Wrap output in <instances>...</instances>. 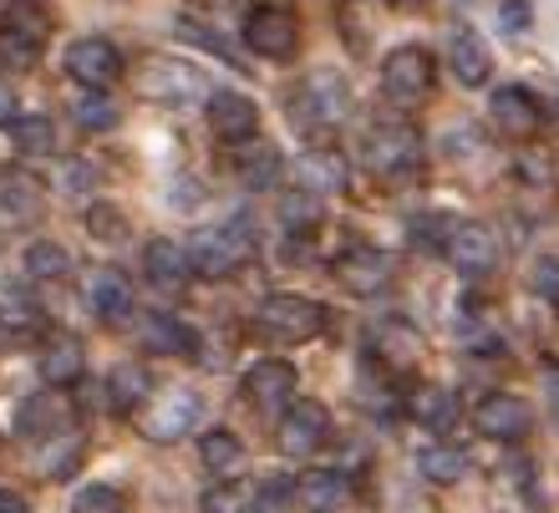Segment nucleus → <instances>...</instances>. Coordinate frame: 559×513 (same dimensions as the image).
<instances>
[{
    "instance_id": "1",
    "label": "nucleus",
    "mask_w": 559,
    "mask_h": 513,
    "mask_svg": "<svg viewBox=\"0 0 559 513\" xmlns=\"http://www.w3.org/2000/svg\"><path fill=\"white\" fill-rule=\"evenodd\" d=\"M346 118H352V87L336 72H310L290 97V122L306 138H331Z\"/></svg>"
},
{
    "instance_id": "2",
    "label": "nucleus",
    "mask_w": 559,
    "mask_h": 513,
    "mask_svg": "<svg viewBox=\"0 0 559 513\" xmlns=\"http://www.w3.org/2000/svg\"><path fill=\"white\" fill-rule=\"evenodd\" d=\"M361 158H367V168L377 178H386V183H397V178H413L417 168H423V132L413 128V122H371L367 132H361Z\"/></svg>"
},
{
    "instance_id": "3",
    "label": "nucleus",
    "mask_w": 559,
    "mask_h": 513,
    "mask_svg": "<svg viewBox=\"0 0 559 513\" xmlns=\"http://www.w3.org/2000/svg\"><path fill=\"white\" fill-rule=\"evenodd\" d=\"M250 260H254L250 219H229V224H219V229H204V235H193V244H189V270L204 279H229Z\"/></svg>"
},
{
    "instance_id": "4",
    "label": "nucleus",
    "mask_w": 559,
    "mask_h": 513,
    "mask_svg": "<svg viewBox=\"0 0 559 513\" xmlns=\"http://www.w3.org/2000/svg\"><path fill=\"white\" fill-rule=\"evenodd\" d=\"M331 321V310L310 295H265L260 310H254V325L265 331L280 346H300V341H316Z\"/></svg>"
},
{
    "instance_id": "5",
    "label": "nucleus",
    "mask_w": 559,
    "mask_h": 513,
    "mask_svg": "<svg viewBox=\"0 0 559 513\" xmlns=\"http://www.w3.org/2000/svg\"><path fill=\"white\" fill-rule=\"evenodd\" d=\"M432 76H438V61H432L427 46H397V51H386V61H382L386 103L417 107L427 92H432Z\"/></svg>"
},
{
    "instance_id": "6",
    "label": "nucleus",
    "mask_w": 559,
    "mask_h": 513,
    "mask_svg": "<svg viewBox=\"0 0 559 513\" xmlns=\"http://www.w3.org/2000/svg\"><path fill=\"white\" fill-rule=\"evenodd\" d=\"M442 254L463 279H488L499 270V239L478 219H453L448 239H442Z\"/></svg>"
},
{
    "instance_id": "7",
    "label": "nucleus",
    "mask_w": 559,
    "mask_h": 513,
    "mask_svg": "<svg viewBox=\"0 0 559 513\" xmlns=\"http://www.w3.org/2000/svg\"><path fill=\"white\" fill-rule=\"evenodd\" d=\"M331 275H336V285H341L346 295H356V300H377V295L392 290V279H397V264H392V254L371 250V244H352L346 254H336Z\"/></svg>"
},
{
    "instance_id": "8",
    "label": "nucleus",
    "mask_w": 559,
    "mask_h": 513,
    "mask_svg": "<svg viewBox=\"0 0 559 513\" xmlns=\"http://www.w3.org/2000/svg\"><path fill=\"white\" fill-rule=\"evenodd\" d=\"M245 46L265 61H290L300 51V15L290 5H260L245 15Z\"/></svg>"
},
{
    "instance_id": "9",
    "label": "nucleus",
    "mask_w": 559,
    "mask_h": 513,
    "mask_svg": "<svg viewBox=\"0 0 559 513\" xmlns=\"http://www.w3.org/2000/svg\"><path fill=\"white\" fill-rule=\"evenodd\" d=\"M67 76L82 92H107L122 76V51L107 36H82L67 46Z\"/></svg>"
},
{
    "instance_id": "10",
    "label": "nucleus",
    "mask_w": 559,
    "mask_h": 513,
    "mask_svg": "<svg viewBox=\"0 0 559 513\" xmlns=\"http://www.w3.org/2000/svg\"><path fill=\"white\" fill-rule=\"evenodd\" d=\"M325 438H331V411H325L321 402L300 396V402H290V407L280 411L275 442H280V453L285 457H310Z\"/></svg>"
},
{
    "instance_id": "11",
    "label": "nucleus",
    "mask_w": 559,
    "mask_h": 513,
    "mask_svg": "<svg viewBox=\"0 0 559 513\" xmlns=\"http://www.w3.org/2000/svg\"><path fill=\"white\" fill-rule=\"evenodd\" d=\"M473 427H478L488 442H524L534 432V407L514 392H488L484 402L473 407Z\"/></svg>"
},
{
    "instance_id": "12",
    "label": "nucleus",
    "mask_w": 559,
    "mask_h": 513,
    "mask_svg": "<svg viewBox=\"0 0 559 513\" xmlns=\"http://www.w3.org/2000/svg\"><path fill=\"white\" fill-rule=\"evenodd\" d=\"M138 92L153 103H193L204 92V72L178 57H147L138 72Z\"/></svg>"
},
{
    "instance_id": "13",
    "label": "nucleus",
    "mask_w": 559,
    "mask_h": 513,
    "mask_svg": "<svg viewBox=\"0 0 559 513\" xmlns=\"http://www.w3.org/2000/svg\"><path fill=\"white\" fill-rule=\"evenodd\" d=\"M488 122H493V132L509 138V143H530L534 132L545 128V107L524 87H499L488 97Z\"/></svg>"
},
{
    "instance_id": "14",
    "label": "nucleus",
    "mask_w": 559,
    "mask_h": 513,
    "mask_svg": "<svg viewBox=\"0 0 559 513\" xmlns=\"http://www.w3.org/2000/svg\"><path fill=\"white\" fill-rule=\"evenodd\" d=\"M46 46V15H36L31 5H15L11 15H0V67L21 72L41 57Z\"/></svg>"
},
{
    "instance_id": "15",
    "label": "nucleus",
    "mask_w": 559,
    "mask_h": 513,
    "mask_svg": "<svg viewBox=\"0 0 559 513\" xmlns=\"http://www.w3.org/2000/svg\"><path fill=\"white\" fill-rule=\"evenodd\" d=\"M209 128H214V138L219 143H250L254 132H260V107H254V97H245V92L224 87L209 97Z\"/></svg>"
},
{
    "instance_id": "16",
    "label": "nucleus",
    "mask_w": 559,
    "mask_h": 513,
    "mask_svg": "<svg viewBox=\"0 0 559 513\" xmlns=\"http://www.w3.org/2000/svg\"><path fill=\"white\" fill-rule=\"evenodd\" d=\"M82 295H87V310L97 315V321L118 325L133 315V279L122 275V270H112V264H103V270H92L87 285H82Z\"/></svg>"
},
{
    "instance_id": "17",
    "label": "nucleus",
    "mask_w": 559,
    "mask_h": 513,
    "mask_svg": "<svg viewBox=\"0 0 559 513\" xmlns=\"http://www.w3.org/2000/svg\"><path fill=\"white\" fill-rule=\"evenodd\" d=\"M448 72L457 76V87H484L493 76V51L473 26H457L448 36Z\"/></svg>"
},
{
    "instance_id": "18",
    "label": "nucleus",
    "mask_w": 559,
    "mask_h": 513,
    "mask_svg": "<svg viewBox=\"0 0 559 513\" xmlns=\"http://www.w3.org/2000/svg\"><path fill=\"white\" fill-rule=\"evenodd\" d=\"M245 396H250L260 411L290 407V402H295V367H290V361H275V356L254 361V367L245 371Z\"/></svg>"
},
{
    "instance_id": "19",
    "label": "nucleus",
    "mask_w": 559,
    "mask_h": 513,
    "mask_svg": "<svg viewBox=\"0 0 559 513\" xmlns=\"http://www.w3.org/2000/svg\"><path fill=\"white\" fill-rule=\"evenodd\" d=\"M199 411H204V402H199L193 392H168L158 407L143 417V432L153 442H178L183 432H193V427H199Z\"/></svg>"
},
{
    "instance_id": "20",
    "label": "nucleus",
    "mask_w": 559,
    "mask_h": 513,
    "mask_svg": "<svg viewBox=\"0 0 559 513\" xmlns=\"http://www.w3.org/2000/svg\"><path fill=\"white\" fill-rule=\"evenodd\" d=\"M82 371H87V346L72 336V331H57V336H46L41 346V382L46 386H72L82 382Z\"/></svg>"
},
{
    "instance_id": "21",
    "label": "nucleus",
    "mask_w": 559,
    "mask_h": 513,
    "mask_svg": "<svg viewBox=\"0 0 559 513\" xmlns=\"http://www.w3.org/2000/svg\"><path fill=\"white\" fill-rule=\"evenodd\" d=\"M295 488V509H306V513H336L341 503L352 499V484H346V473L336 468H310L300 473V484Z\"/></svg>"
},
{
    "instance_id": "22",
    "label": "nucleus",
    "mask_w": 559,
    "mask_h": 513,
    "mask_svg": "<svg viewBox=\"0 0 559 513\" xmlns=\"http://www.w3.org/2000/svg\"><path fill=\"white\" fill-rule=\"evenodd\" d=\"M138 346L153 356H193L199 351V336H193L183 321H174V315H143L138 321Z\"/></svg>"
},
{
    "instance_id": "23",
    "label": "nucleus",
    "mask_w": 559,
    "mask_h": 513,
    "mask_svg": "<svg viewBox=\"0 0 559 513\" xmlns=\"http://www.w3.org/2000/svg\"><path fill=\"white\" fill-rule=\"evenodd\" d=\"M143 275L158 285V290H183L193 279L189 270V250L178 244V239H153L143 250Z\"/></svg>"
},
{
    "instance_id": "24",
    "label": "nucleus",
    "mask_w": 559,
    "mask_h": 513,
    "mask_svg": "<svg viewBox=\"0 0 559 513\" xmlns=\"http://www.w3.org/2000/svg\"><path fill=\"white\" fill-rule=\"evenodd\" d=\"M41 214V183L26 168H5L0 174V224H31Z\"/></svg>"
},
{
    "instance_id": "25",
    "label": "nucleus",
    "mask_w": 559,
    "mask_h": 513,
    "mask_svg": "<svg viewBox=\"0 0 559 513\" xmlns=\"http://www.w3.org/2000/svg\"><path fill=\"white\" fill-rule=\"evenodd\" d=\"M407 417H413L417 427H427V432H448V427L457 422V396L448 392V386H413L407 392Z\"/></svg>"
},
{
    "instance_id": "26",
    "label": "nucleus",
    "mask_w": 559,
    "mask_h": 513,
    "mask_svg": "<svg viewBox=\"0 0 559 513\" xmlns=\"http://www.w3.org/2000/svg\"><path fill=\"white\" fill-rule=\"evenodd\" d=\"M57 427H67V402L51 392L41 396H26L21 407H15V432L21 438H51Z\"/></svg>"
},
{
    "instance_id": "27",
    "label": "nucleus",
    "mask_w": 559,
    "mask_h": 513,
    "mask_svg": "<svg viewBox=\"0 0 559 513\" xmlns=\"http://www.w3.org/2000/svg\"><path fill=\"white\" fill-rule=\"evenodd\" d=\"M417 473H423L432 488H453V484H463V473H468V453L453 448V442H427L423 453H417Z\"/></svg>"
},
{
    "instance_id": "28",
    "label": "nucleus",
    "mask_w": 559,
    "mask_h": 513,
    "mask_svg": "<svg viewBox=\"0 0 559 513\" xmlns=\"http://www.w3.org/2000/svg\"><path fill=\"white\" fill-rule=\"evenodd\" d=\"M199 463H204L214 478H235L245 468V442L229 432V427H209L199 438Z\"/></svg>"
},
{
    "instance_id": "29",
    "label": "nucleus",
    "mask_w": 559,
    "mask_h": 513,
    "mask_svg": "<svg viewBox=\"0 0 559 513\" xmlns=\"http://www.w3.org/2000/svg\"><path fill=\"white\" fill-rule=\"evenodd\" d=\"M280 168H285V163H280V153L270 143H239V158H235V174L245 178V189H275L280 183Z\"/></svg>"
},
{
    "instance_id": "30",
    "label": "nucleus",
    "mask_w": 559,
    "mask_h": 513,
    "mask_svg": "<svg viewBox=\"0 0 559 513\" xmlns=\"http://www.w3.org/2000/svg\"><path fill=\"white\" fill-rule=\"evenodd\" d=\"M346 189V163L336 158V153H325V147H316V153H306L300 158V193H341Z\"/></svg>"
},
{
    "instance_id": "31",
    "label": "nucleus",
    "mask_w": 559,
    "mask_h": 513,
    "mask_svg": "<svg viewBox=\"0 0 559 513\" xmlns=\"http://www.w3.org/2000/svg\"><path fill=\"white\" fill-rule=\"evenodd\" d=\"M107 396H112V407L118 411H138L147 396H153V377H147V367H138V361L112 367V377H107Z\"/></svg>"
},
{
    "instance_id": "32",
    "label": "nucleus",
    "mask_w": 559,
    "mask_h": 513,
    "mask_svg": "<svg viewBox=\"0 0 559 513\" xmlns=\"http://www.w3.org/2000/svg\"><path fill=\"white\" fill-rule=\"evenodd\" d=\"M41 306H36V295L26 290V285H11V290H0V325L5 331H21V336H31V331H41Z\"/></svg>"
},
{
    "instance_id": "33",
    "label": "nucleus",
    "mask_w": 559,
    "mask_h": 513,
    "mask_svg": "<svg viewBox=\"0 0 559 513\" xmlns=\"http://www.w3.org/2000/svg\"><path fill=\"white\" fill-rule=\"evenodd\" d=\"M15 147H21V158H51L57 153V128H51V118H41V112H26V118H15Z\"/></svg>"
},
{
    "instance_id": "34",
    "label": "nucleus",
    "mask_w": 559,
    "mask_h": 513,
    "mask_svg": "<svg viewBox=\"0 0 559 513\" xmlns=\"http://www.w3.org/2000/svg\"><path fill=\"white\" fill-rule=\"evenodd\" d=\"M21 264H26L31 279H61L67 270H72V254L61 250L57 239H31V244H26V260H21Z\"/></svg>"
},
{
    "instance_id": "35",
    "label": "nucleus",
    "mask_w": 559,
    "mask_h": 513,
    "mask_svg": "<svg viewBox=\"0 0 559 513\" xmlns=\"http://www.w3.org/2000/svg\"><path fill=\"white\" fill-rule=\"evenodd\" d=\"M72 118L82 132H107V128H118V103L107 92H82L72 103Z\"/></svg>"
},
{
    "instance_id": "36",
    "label": "nucleus",
    "mask_w": 559,
    "mask_h": 513,
    "mask_svg": "<svg viewBox=\"0 0 559 513\" xmlns=\"http://www.w3.org/2000/svg\"><path fill=\"white\" fill-rule=\"evenodd\" d=\"M377 346H382V361H392V367H407V361H417V351H423V341L413 336V331H407V325L402 321H392V325H382V331H377ZM371 361H377V356H371Z\"/></svg>"
},
{
    "instance_id": "37",
    "label": "nucleus",
    "mask_w": 559,
    "mask_h": 513,
    "mask_svg": "<svg viewBox=\"0 0 559 513\" xmlns=\"http://www.w3.org/2000/svg\"><path fill=\"white\" fill-rule=\"evenodd\" d=\"M457 336L468 341V346H499L484 300H457Z\"/></svg>"
},
{
    "instance_id": "38",
    "label": "nucleus",
    "mask_w": 559,
    "mask_h": 513,
    "mask_svg": "<svg viewBox=\"0 0 559 513\" xmlns=\"http://www.w3.org/2000/svg\"><path fill=\"white\" fill-rule=\"evenodd\" d=\"M280 224H285L290 235H310V229L321 224V199H316V193H285V199H280Z\"/></svg>"
},
{
    "instance_id": "39",
    "label": "nucleus",
    "mask_w": 559,
    "mask_h": 513,
    "mask_svg": "<svg viewBox=\"0 0 559 513\" xmlns=\"http://www.w3.org/2000/svg\"><path fill=\"white\" fill-rule=\"evenodd\" d=\"M87 229H92V239H103V244H122V239H128V219H122L112 204H103V199L87 208Z\"/></svg>"
},
{
    "instance_id": "40",
    "label": "nucleus",
    "mask_w": 559,
    "mask_h": 513,
    "mask_svg": "<svg viewBox=\"0 0 559 513\" xmlns=\"http://www.w3.org/2000/svg\"><path fill=\"white\" fill-rule=\"evenodd\" d=\"M72 513H128V499L112 484H92L72 499Z\"/></svg>"
},
{
    "instance_id": "41",
    "label": "nucleus",
    "mask_w": 559,
    "mask_h": 513,
    "mask_svg": "<svg viewBox=\"0 0 559 513\" xmlns=\"http://www.w3.org/2000/svg\"><path fill=\"white\" fill-rule=\"evenodd\" d=\"M250 513H295V488L285 484V478H265L250 503Z\"/></svg>"
},
{
    "instance_id": "42",
    "label": "nucleus",
    "mask_w": 559,
    "mask_h": 513,
    "mask_svg": "<svg viewBox=\"0 0 559 513\" xmlns=\"http://www.w3.org/2000/svg\"><path fill=\"white\" fill-rule=\"evenodd\" d=\"M534 295L559 310V254H545V260L534 264Z\"/></svg>"
},
{
    "instance_id": "43",
    "label": "nucleus",
    "mask_w": 559,
    "mask_h": 513,
    "mask_svg": "<svg viewBox=\"0 0 559 513\" xmlns=\"http://www.w3.org/2000/svg\"><path fill=\"white\" fill-rule=\"evenodd\" d=\"M448 229H453V219H442V214H427V219H413V244L417 250H438L442 254V239H448Z\"/></svg>"
},
{
    "instance_id": "44",
    "label": "nucleus",
    "mask_w": 559,
    "mask_h": 513,
    "mask_svg": "<svg viewBox=\"0 0 559 513\" xmlns=\"http://www.w3.org/2000/svg\"><path fill=\"white\" fill-rule=\"evenodd\" d=\"M499 26H503V36H524L530 31V0H503Z\"/></svg>"
},
{
    "instance_id": "45",
    "label": "nucleus",
    "mask_w": 559,
    "mask_h": 513,
    "mask_svg": "<svg viewBox=\"0 0 559 513\" xmlns=\"http://www.w3.org/2000/svg\"><path fill=\"white\" fill-rule=\"evenodd\" d=\"M204 513H245V503H239L235 499V488H214V493H209V499H204Z\"/></svg>"
},
{
    "instance_id": "46",
    "label": "nucleus",
    "mask_w": 559,
    "mask_h": 513,
    "mask_svg": "<svg viewBox=\"0 0 559 513\" xmlns=\"http://www.w3.org/2000/svg\"><path fill=\"white\" fill-rule=\"evenodd\" d=\"M519 174L530 178V183H549V163H539V153H530V158L519 163Z\"/></svg>"
},
{
    "instance_id": "47",
    "label": "nucleus",
    "mask_w": 559,
    "mask_h": 513,
    "mask_svg": "<svg viewBox=\"0 0 559 513\" xmlns=\"http://www.w3.org/2000/svg\"><path fill=\"white\" fill-rule=\"evenodd\" d=\"M15 118H21V112H15V92L0 82V122H15Z\"/></svg>"
},
{
    "instance_id": "48",
    "label": "nucleus",
    "mask_w": 559,
    "mask_h": 513,
    "mask_svg": "<svg viewBox=\"0 0 559 513\" xmlns=\"http://www.w3.org/2000/svg\"><path fill=\"white\" fill-rule=\"evenodd\" d=\"M0 513H26V499H21V493H5V488H0Z\"/></svg>"
},
{
    "instance_id": "49",
    "label": "nucleus",
    "mask_w": 559,
    "mask_h": 513,
    "mask_svg": "<svg viewBox=\"0 0 559 513\" xmlns=\"http://www.w3.org/2000/svg\"><path fill=\"white\" fill-rule=\"evenodd\" d=\"M549 411H555V422H559V371H549Z\"/></svg>"
},
{
    "instance_id": "50",
    "label": "nucleus",
    "mask_w": 559,
    "mask_h": 513,
    "mask_svg": "<svg viewBox=\"0 0 559 513\" xmlns=\"http://www.w3.org/2000/svg\"><path fill=\"white\" fill-rule=\"evenodd\" d=\"M386 5H397V11H417V5H427V0H386Z\"/></svg>"
},
{
    "instance_id": "51",
    "label": "nucleus",
    "mask_w": 559,
    "mask_h": 513,
    "mask_svg": "<svg viewBox=\"0 0 559 513\" xmlns=\"http://www.w3.org/2000/svg\"><path fill=\"white\" fill-rule=\"evenodd\" d=\"M15 5H36V0H15Z\"/></svg>"
},
{
    "instance_id": "52",
    "label": "nucleus",
    "mask_w": 559,
    "mask_h": 513,
    "mask_svg": "<svg viewBox=\"0 0 559 513\" xmlns=\"http://www.w3.org/2000/svg\"><path fill=\"white\" fill-rule=\"evenodd\" d=\"M555 128H559V103H555Z\"/></svg>"
}]
</instances>
